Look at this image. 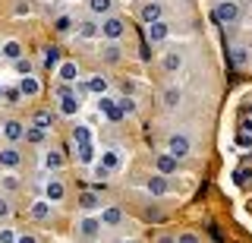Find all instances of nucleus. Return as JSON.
I'll return each mask as SVG.
<instances>
[{
	"instance_id": "obj_1",
	"label": "nucleus",
	"mask_w": 252,
	"mask_h": 243,
	"mask_svg": "<svg viewBox=\"0 0 252 243\" xmlns=\"http://www.w3.org/2000/svg\"><path fill=\"white\" fill-rule=\"evenodd\" d=\"M215 19L220 26H236V22H240V3H236V0H220L215 6Z\"/></svg>"
},
{
	"instance_id": "obj_2",
	"label": "nucleus",
	"mask_w": 252,
	"mask_h": 243,
	"mask_svg": "<svg viewBox=\"0 0 252 243\" xmlns=\"http://www.w3.org/2000/svg\"><path fill=\"white\" fill-rule=\"evenodd\" d=\"M101 32H104V38H110V41H120V38L126 35V22L120 16H107L104 22H101Z\"/></svg>"
},
{
	"instance_id": "obj_3",
	"label": "nucleus",
	"mask_w": 252,
	"mask_h": 243,
	"mask_svg": "<svg viewBox=\"0 0 252 243\" xmlns=\"http://www.w3.org/2000/svg\"><path fill=\"white\" fill-rule=\"evenodd\" d=\"M167 152L173 155V158H186V155L192 152V145H189V136H183V133H173V136L167 139Z\"/></svg>"
},
{
	"instance_id": "obj_4",
	"label": "nucleus",
	"mask_w": 252,
	"mask_h": 243,
	"mask_svg": "<svg viewBox=\"0 0 252 243\" xmlns=\"http://www.w3.org/2000/svg\"><path fill=\"white\" fill-rule=\"evenodd\" d=\"M161 3H158V0H152V3H145V6H142V10H139V19L142 22H145V26H152V22H161Z\"/></svg>"
},
{
	"instance_id": "obj_5",
	"label": "nucleus",
	"mask_w": 252,
	"mask_h": 243,
	"mask_svg": "<svg viewBox=\"0 0 252 243\" xmlns=\"http://www.w3.org/2000/svg\"><path fill=\"white\" fill-rule=\"evenodd\" d=\"M54 123H57V114L54 111H35V117H32V127H38V130H51Z\"/></svg>"
},
{
	"instance_id": "obj_6",
	"label": "nucleus",
	"mask_w": 252,
	"mask_h": 243,
	"mask_svg": "<svg viewBox=\"0 0 252 243\" xmlns=\"http://www.w3.org/2000/svg\"><path fill=\"white\" fill-rule=\"evenodd\" d=\"M3 136L10 139V142H19V139H26V127H22L19 120H6L3 123Z\"/></svg>"
},
{
	"instance_id": "obj_7",
	"label": "nucleus",
	"mask_w": 252,
	"mask_h": 243,
	"mask_svg": "<svg viewBox=\"0 0 252 243\" xmlns=\"http://www.w3.org/2000/svg\"><path fill=\"white\" fill-rule=\"evenodd\" d=\"M19 161H22V155H19L16 145H6L3 152H0V168H16Z\"/></svg>"
},
{
	"instance_id": "obj_8",
	"label": "nucleus",
	"mask_w": 252,
	"mask_h": 243,
	"mask_svg": "<svg viewBox=\"0 0 252 243\" xmlns=\"http://www.w3.org/2000/svg\"><path fill=\"white\" fill-rule=\"evenodd\" d=\"M79 107H82V101H79L73 92H69V95H60V114H66V117H73Z\"/></svg>"
},
{
	"instance_id": "obj_9",
	"label": "nucleus",
	"mask_w": 252,
	"mask_h": 243,
	"mask_svg": "<svg viewBox=\"0 0 252 243\" xmlns=\"http://www.w3.org/2000/svg\"><path fill=\"white\" fill-rule=\"evenodd\" d=\"M177 161H180V158H173L170 152L158 155V174H164V177H167V174H173V171H177Z\"/></svg>"
},
{
	"instance_id": "obj_10",
	"label": "nucleus",
	"mask_w": 252,
	"mask_h": 243,
	"mask_svg": "<svg viewBox=\"0 0 252 243\" xmlns=\"http://www.w3.org/2000/svg\"><path fill=\"white\" fill-rule=\"evenodd\" d=\"M167 32H170V29H167V22H152V26H148V41H152V44H158V41H164V38H167Z\"/></svg>"
},
{
	"instance_id": "obj_11",
	"label": "nucleus",
	"mask_w": 252,
	"mask_h": 243,
	"mask_svg": "<svg viewBox=\"0 0 252 243\" xmlns=\"http://www.w3.org/2000/svg\"><path fill=\"white\" fill-rule=\"evenodd\" d=\"M19 92H22V98H35L38 92H41V85H38L35 76H22V82H19Z\"/></svg>"
},
{
	"instance_id": "obj_12",
	"label": "nucleus",
	"mask_w": 252,
	"mask_h": 243,
	"mask_svg": "<svg viewBox=\"0 0 252 243\" xmlns=\"http://www.w3.org/2000/svg\"><path fill=\"white\" fill-rule=\"evenodd\" d=\"M180 67H183V54H180V51H167V54H164V69H167V73H177Z\"/></svg>"
},
{
	"instance_id": "obj_13",
	"label": "nucleus",
	"mask_w": 252,
	"mask_h": 243,
	"mask_svg": "<svg viewBox=\"0 0 252 243\" xmlns=\"http://www.w3.org/2000/svg\"><path fill=\"white\" fill-rule=\"evenodd\" d=\"M101 60H104V64H117V60H120V44L107 41L104 48H101Z\"/></svg>"
},
{
	"instance_id": "obj_14",
	"label": "nucleus",
	"mask_w": 252,
	"mask_h": 243,
	"mask_svg": "<svg viewBox=\"0 0 252 243\" xmlns=\"http://www.w3.org/2000/svg\"><path fill=\"white\" fill-rule=\"evenodd\" d=\"M51 206H54L51 199H41V202H35V206H32V218H38V221L51 218Z\"/></svg>"
},
{
	"instance_id": "obj_15",
	"label": "nucleus",
	"mask_w": 252,
	"mask_h": 243,
	"mask_svg": "<svg viewBox=\"0 0 252 243\" xmlns=\"http://www.w3.org/2000/svg\"><path fill=\"white\" fill-rule=\"evenodd\" d=\"M101 32V26L94 19H85V22H79V38H98Z\"/></svg>"
},
{
	"instance_id": "obj_16",
	"label": "nucleus",
	"mask_w": 252,
	"mask_h": 243,
	"mask_svg": "<svg viewBox=\"0 0 252 243\" xmlns=\"http://www.w3.org/2000/svg\"><path fill=\"white\" fill-rule=\"evenodd\" d=\"M89 10L94 13V16H110V10H114V0H89Z\"/></svg>"
},
{
	"instance_id": "obj_17",
	"label": "nucleus",
	"mask_w": 252,
	"mask_h": 243,
	"mask_svg": "<svg viewBox=\"0 0 252 243\" xmlns=\"http://www.w3.org/2000/svg\"><path fill=\"white\" fill-rule=\"evenodd\" d=\"M167 190H170V183L164 180V174H161V177H152V180H148V193H152V196H164Z\"/></svg>"
},
{
	"instance_id": "obj_18",
	"label": "nucleus",
	"mask_w": 252,
	"mask_h": 243,
	"mask_svg": "<svg viewBox=\"0 0 252 243\" xmlns=\"http://www.w3.org/2000/svg\"><path fill=\"white\" fill-rule=\"evenodd\" d=\"M79 206H82L85 211H94V208H101V199H98V193H82V196H79Z\"/></svg>"
},
{
	"instance_id": "obj_19",
	"label": "nucleus",
	"mask_w": 252,
	"mask_h": 243,
	"mask_svg": "<svg viewBox=\"0 0 252 243\" xmlns=\"http://www.w3.org/2000/svg\"><path fill=\"white\" fill-rule=\"evenodd\" d=\"M180 98H183V92H180L177 85H170V89L164 92V107H170V111H173V107L180 104Z\"/></svg>"
},
{
	"instance_id": "obj_20",
	"label": "nucleus",
	"mask_w": 252,
	"mask_h": 243,
	"mask_svg": "<svg viewBox=\"0 0 252 243\" xmlns=\"http://www.w3.org/2000/svg\"><path fill=\"white\" fill-rule=\"evenodd\" d=\"M123 221V215H120V208H104L101 211V224H107V227H114V224H120Z\"/></svg>"
},
{
	"instance_id": "obj_21",
	"label": "nucleus",
	"mask_w": 252,
	"mask_h": 243,
	"mask_svg": "<svg viewBox=\"0 0 252 243\" xmlns=\"http://www.w3.org/2000/svg\"><path fill=\"white\" fill-rule=\"evenodd\" d=\"M76 152H79V161H82V164L94 161V145H92V142H82V145H76Z\"/></svg>"
},
{
	"instance_id": "obj_22",
	"label": "nucleus",
	"mask_w": 252,
	"mask_h": 243,
	"mask_svg": "<svg viewBox=\"0 0 252 243\" xmlns=\"http://www.w3.org/2000/svg\"><path fill=\"white\" fill-rule=\"evenodd\" d=\"M98 227H101V221H94V218H85V221L79 224V231H82V237H94V234H98Z\"/></svg>"
},
{
	"instance_id": "obj_23",
	"label": "nucleus",
	"mask_w": 252,
	"mask_h": 243,
	"mask_svg": "<svg viewBox=\"0 0 252 243\" xmlns=\"http://www.w3.org/2000/svg\"><path fill=\"white\" fill-rule=\"evenodd\" d=\"M44 193H47V199H51V202H60V199H63V183H57V180H51Z\"/></svg>"
},
{
	"instance_id": "obj_24",
	"label": "nucleus",
	"mask_w": 252,
	"mask_h": 243,
	"mask_svg": "<svg viewBox=\"0 0 252 243\" xmlns=\"http://www.w3.org/2000/svg\"><path fill=\"white\" fill-rule=\"evenodd\" d=\"M57 73H60V79H63V82H73L76 76H79V69H76V64H60Z\"/></svg>"
},
{
	"instance_id": "obj_25",
	"label": "nucleus",
	"mask_w": 252,
	"mask_h": 243,
	"mask_svg": "<svg viewBox=\"0 0 252 243\" xmlns=\"http://www.w3.org/2000/svg\"><path fill=\"white\" fill-rule=\"evenodd\" d=\"M26 142L41 145V142H44V130H38V127H26Z\"/></svg>"
},
{
	"instance_id": "obj_26",
	"label": "nucleus",
	"mask_w": 252,
	"mask_h": 243,
	"mask_svg": "<svg viewBox=\"0 0 252 243\" xmlns=\"http://www.w3.org/2000/svg\"><path fill=\"white\" fill-rule=\"evenodd\" d=\"M44 64L47 67H60V48H54V44L44 48Z\"/></svg>"
},
{
	"instance_id": "obj_27",
	"label": "nucleus",
	"mask_w": 252,
	"mask_h": 243,
	"mask_svg": "<svg viewBox=\"0 0 252 243\" xmlns=\"http://www.w3.org/2000/svg\"><path fill=\"white\" fill-rule=\"evenodd\" d=\"M3 57H10V60H19V57H22V48H19V41H6V44H3Z\"/></svg>"
},
{
	"instance_id": "obj_28",
	"label": "nucleus",
	"mask_w": 252,
	"mask_h": 243,
	"mask_svg": "<svg viewBox=\"0 0 252 243\" xmlns=\"http://www.w3.org/2000/svg\"><path fill=\"white\" fill-rule=\"evenodd\" d=\"M101 164L110 168V171H117V168H120V155H117V152H104V155H101Z\"/></svg>"
},
{
	"instance_id": "obj_29",
	"label": "nucleus",
	"mask_w": 252,
	"mask_h": 243,
	"mask_svg": "<svg viewBox=\"0 0 252 243\" xmlns=\"http://www.w3.org/2000/svg\"><path fill=\"white\" fill-rule=\"evenodd\" d=\"M89 92L104 95V92H107V79H104V76H94V79H89Z\"/></svg>"
},
{
	"instance_id": "obj_30",
	"label": "nucleus",
	"mask_w": 252,
	"mask_h": 243,
	"mask_svg": "<svg viewBox=\"0 0 252 243\" xmlns=\"http://www.w3.org/2000/svg\"><path fill=\"white\" fill-rule=\"evenodd\" d=\"M73 139H76V145L92 142V133H89V127H76V130H73Z\"/></svg>"
},
{
	"instance_id": "obj_31",
	"label": "nucleus",
	"mask_w": 252,
	"mask_h": 243,
	"mask_svg": "<svg viewBox=\"0 0 252 243\" xmlns=\"http://www.w3.org/2000/svg\"><path fill=\"white\" fill-rule=\"evenodd\" d=\"M44 164H47V168H51V171H57L60 164H63V158H60L57 152H47V155H44Z\"/></svg>"
},
{
	"instance_id": "obj_32",
	"label": "nucleus",
	"mask_w": 252,
	"mask_h": 243,
	"mask_svg": "<svg viewBox=\"0 0 252 243\" xmlns=\"http://www.w3.org/2000/svg\"><path fill=\"white\" fill-rule=\"evenodd\" d=\"M54 29H57V32H69V29H73V19H69V16H60L57 22H54Z\"/></svg>"
},
{
	"instance_id": "obj_33",
	"label": "nucleus",
	"mask_w": 252,
	"mask_h": 243,
	"mask_svg": "<svg viewBox=\"0 0 252 243\" xmlns=\"http://www.w3.org/2000/svg\"><path fill=\"white\" fill-rule=\"evenodd\" d=\"M117 104H120V111H123V114H132V111H136V101H132V98H120Z\"/></svg>"
},
{
	"instance_id": "obj_34",
	"label": "nucleus",
	"mask_w": 252,
	"mask_h": 243,
	"mask_svg": "<svg viewBox=\"0 0 252 243\" xmlns=\"http://www.w3.org/2000/svg\"><path fill=\"white\" fill-rule=\"evenodd\" d=\"M16 73H22V76H32V64H29V60H16Z\"/></svg>"
},
{
	"instance_id": "obj_35",
	"label": "nucleus",
	"mask_w": 252,
	"mask_h": 243,
	"mask_svg": "<svg viewBox=\"0 0 252 243\" xmlns=\"http://www.w3.org/2000/svg\"><path fill=\"white\" fill-rule=\"evenodd\" d=\"M19 98H22V92H19V89H10V92H6V104H16Z\"/></svg>"
},
{
	"instance_id": "obj_36",
	"label": "nucleus",
	"mask_w": 252,
	"mask_h": 243,
	"mask_svg": "<svg viewBox=\"0 0 252 243\" xmlns=\"http://www.w3.org/2000/svg\"><path fill=\"white\" fill-rule=\"evenodd\" d=\"M177 243H199V237H195V234H180Z\"/></svg>"
},
{
	"instance_id": "obj_37",
	"label": "nucleus",
	"mask_w": 252,
	"mask_h": 243,
	"mask_svg": "<svg viewBox=\"0 0 252 243\" xmlns=\"http://www.w3.org/2000/svg\"><path fill=\"white\" fill-rule=\"evenodd\" d=\"M233 60H236V64H246V48H236L233 51Z\"/></svg>"
},
{
	"instance_id": "obj_38",
	"label": "nucleus",
	"mask_w": 252,
	"mask_h": 243,
	"mask_svg": "<svg viewBox=\"0 0 252 243\" xmlns=\"http://www.w3.org/2000/svg\"><path fill=\"white\" fill-rule=\"evenodd\" d=\"M0 243H16V237H13V231H0Z\"/></svg>"
},
{
	"instance_id": "obj_39",
	"label": "nucleus",
	"mask_w": 252,
	"mask_h": 243,
	"mask_svg": "<svg viewBox=\"0 0 252 243\" xmlns=\"http://www.w3.org/2000/svg\"><path fill=\"white\" fill-rule=\"evenodd\" d=\"M110 174V168H104V164H98V168H94V177H101V180H104Z\"/></svg>"
},
{
	"instance_id": "obj_40",
	"label": "nucleus",
	"mask_w": 252,
	"mask_h": 243,
	"mask_svg": "<svg viewBox=\"0 0 252 243\" xmlns=\"http://www.w3.org/2000/svg\"><path fill=\"white\" fill-rule=\"evenodd\" d=\"M236 142L246 148V145H252V136H249V133H240V139H236Z\"/></svg>"
},
{
	"instance_id": "obj_41",
	"label": "nucleus",
	"mask_w": 252,
	"mask_h": 243,
	"mask_svg": "<svg viewBox=\"0 0 252 243\" xmlns=\"http://www.w3.org/2000/svg\"><path fill=\"white\" fill-rule=\"evenodd\" d=\"M6 215H10V202L0 199V218H6Z\"/></svg>"
},
{
	"instance_id": "obj_42",
	"label": "nucleus",
	"mask_w": 252,
	"mask_h": 243,
	"mask_svg": "<svg viewBox=\"0 0 252 243\" xmlns=\"http://www.w3.org/2000/svg\"><path fill=\"white\" fill-rule=\"evenodd\" d=\"M3 186H6V190H16V186H19V183H16L13 177H3Z\"/></svg>"
},
{
	"instance_id": "obj_43",
	"label": "nucleus",
	"mask_w": 252,
	"mask_h": 243,
	"mask_svg": "<svg viewBox=\"0 0 252 243\" xmlns=\"http://www.w3.org/2000/svg\"><path fill=\"white\" fill-rule=\"evenodd\" d=\"M16 243H38V240H35V237H32V234H22V237H19V240H16Z\"/></svg>"
},
{
	"instance_id": "obj_44",
	"label": "nucleus",
	"mask_w": 252,
	"mask_h": 243,
	"mask_svg": "<svg viewBox=\"0 0 252 243\" xmlns=\"http://www.w3.org/2000/svg\"><path fill=\"white\" fill-rule=\"evenodd\" d=\"M158 243H177V240H173V237H161V240H158Z\"/></svg>"
}]
</instances>
